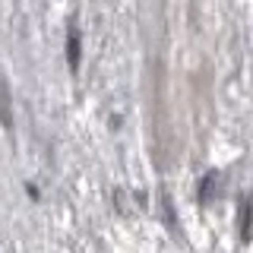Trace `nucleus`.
<instances>
[{"label":"nucleus","instance_id":"f03ea898","mask_svg":"<svg viewBox=\"0 0 253 253\" xmlns=\"http://www.w3.org/2000/svg\"><path fill=\"white\" fill-rule=\"evenodd\" d=\"M241 234H244V241L250 237V203L244 200V206H241Z\"/></svg>","mask_w":253,"mask_h":253},{"label":"nucleus","instance_id":"7ed1b4c3","mask_svg":"<svg viewBox=\"0 0 253 253\" xmlns=\"http://www.w3.org/2000/svg\"><path fill=\"white\" fill-rule=\"evenodd\" d=\"M212 187H215V174H206V180H203V187H200V200L203 203L212 200Z\"/></svg>","mask_w":253,"mask_h":253},{"label":"nucleus","instance_id":"f257e3e1","mask_svg":"<svg viewBox=\"0 0 253 253\" xmlns=\"http://www.w3.org/2000/svg\"><path fill=\"white\" fill-rule=\"evenodd\" d=\"M67 47H70V67H79V38H76V29H70V42H67Z\"/></svg>","mask_w":253,"mask_h":253}]
</instances>
